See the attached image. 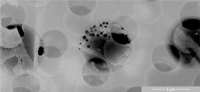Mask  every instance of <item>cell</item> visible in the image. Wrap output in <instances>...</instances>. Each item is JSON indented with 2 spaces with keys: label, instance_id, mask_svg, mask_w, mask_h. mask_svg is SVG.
I'll list each match as a JSON object with an SVG mask.
<instances>
[{
  "label": "cell",
  "instance_id": "1",
  "mask_svg": "<svg viewBox=\"0 0 200 92\" xmlns=\"http://www.w3.org/2000/svg\"><path fill=\"white\" fill-rule=\"evenodd\" d=\"M112 21L103 20L95 22L85 30L80 38L82 45L91 52L104 56V48L107 41L111 37Z\"/></svg>",
  "mask_w": 200,
  "mask_h": 92
},
{
  "label": "cell",
  "instance_id": "2",
  "mask_svg": "<svg viewBox=\"0 0 200 92\" xmlns=\"http://www.w3.org/2000/svg\"><path fill=\"white\" fill-rule=\"evenodd\" d=\"M179 56L177 48L167 44L160 45L155 49L152 60L155 66L163 72L169 71L174 69L179 63Z\"/></svg>",
  "mask_w": 200,
  "mask_h": 92
},
{
  "label": "cell",
  "instance_id": "3",
  "mask_svg": "<svg viewBox=\"0 0 200 92\" xmlns=\"http://www.w3.org/2000/svg\"><path fill=\"white\" fill-rule=\"evenodd\" d=\"M200 32L198 29L190 30L183 27L181 24L175 30L173 40L179 51L186 53L197 52L200 48Z\"/></svg>",
  "mask_w": 200,
  "mask_h": 92
},
{
  "label": "cell",
  "instance_id": "4",
  "mask_svg": "<svg viewBox=\"0 0 200 92\" xmlns=\"http://www.w3.org/2000/svg\"><path fill=\"white\" fill-rule=\"evenodd\" d=\"M109 73L107 64L99 58L88 60L84 64L82 71L84 80L88 84L95 86L104 83L108 78Z\"/></svg>",
  "mask_w": 200,
  "mask_h": 92
},
{
  "label": "cell",
  "instance_id": "5",
  "mask_svg": "<svg viewBox=\"0 0 200 92\" xmlns=\"http://www.w3.org/2000/svg\"><path fill=\"white\" fill-rule=\"evenodd\" d=\"M181 22L182 26L189 30H195L199 28L200 21L199 19H189Z\"/></svg>",
  "mask_w": 200,
  "mask_h": 92
},
{
  "label": "cell",
  "instance_id": "6",
  "mask_svg": "<svg viewBox=\"0 0 200 92\" xmlns=\"http://www.w3.org/2000/svg\"><path fill=\"white\" fill-rule=\"evenodd\" d=\"M179 56V62L183 65L186 64L191 62L192 59L195 57L197 52L191 53H186L178 51Z\"/></svg>",
  "mask_w": 200,
  "mask_h": 92
},
{
  "label": "cell",
  "instance_id": "7",
  "mask_svg": "<svg viewBox=\"0 0 200 92\" xmlns=\"http://www.w3.org/2000/svg\"><path fill=\"white\" fill-rule=\"evenodd\" d=\"M16 27L21 37H23L24 36V33L21 27L20 26H17Z\"/></svg>",
  "mask_w": 200,
  "mask_h": 92
},
{
  "label": "cell",
  "instance_id": "8",
  "mask_svg": "<svg viewBox=\"0 0 200 92\" xmlns=\"http://www.w3.org/2000/svg\"><path fill=\"white\" fill-rule=\"evenodd\" d=\"M38 54L40 56L42 55L44 53V49L42 46H40L38 51Z\"/></svg>",
  "mask_w": 200,
  "mask_h": 92
}]
</instances>
